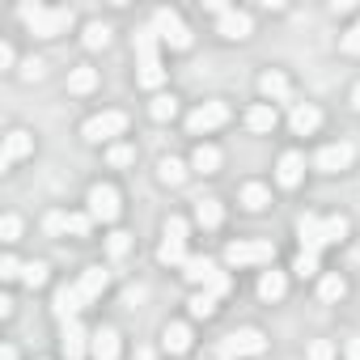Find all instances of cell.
<instances>
[{
  "label": "cell",
  "mask_w": 360,
  "mask_h": 360,
  "mask_svg": "<svg viewBox=\"0 0 360 360\" xmlns=\"http://www.w3.org/2000/svg\"><path fill=\"white\" fill-rule=\"evenodd\" d=\"M22 22L39 39H56L72 26V9H43V5H22Z\"/></svg>",
  "instance_id": "obj_1"
},
{
  "label": "cell",
  "mask_w": 360,
  "mask_h": 360,
  "mask_svg": "<svg viewBox=\"0 0 360 360\" xmlns=\"http://www.w3.org/2000/svg\"><path fill=\"white\" fill-rule=\"evenodd\" d=\"M276 259V246L271 242H229L225 246V263L229 267H263Z\"/></svg>",
  "instance_id": "obj_2"
},
{
  "label": "cell",
  "mask_w": 360,
  "mask_h": 360,
  "mask_svg": "<svg viewBox=\"0 0 360 360\" xmlns=\"http://www.w3.org/2000/svg\"><path fill=\"white\" fill-rule=\"evenodd\" d=\"M153 30H157L174 51H187V47H191V30L183 26V18H178L174 9H157V13H153Z\"/></svg>",
  "instance_id": "obj_3"
},
{
  "label": "cell",
  "mask_w": 360,
  "mask_h": 360,
  "mask_svg": "<svg viewBox=\"0 0 360 360\" xmlns=\"http://www.w3.org/2000/svg\"><path fill=\"white\" fill-rule=\"evenodd\" d=\"M119 212H123V204H119V191H115L110 183L89 187V217H94V221L110 225V221H119Z\"/></svg>",
  "instance_id": "obj_4"
},
{
  "label": "cell",
  "mask_w": 360,
  "mask_h": 360,
  "mask_svg": "<svg viewBox=\"0 0 360 360\" xmlns=\"http://www.w3.org/2000/svg\"><path fill=\"white\" fill-rule=\"evenodd\" d=\"M221 352H225V356H263V352H267V339H263V330H255V326H242V330L225 335Z\"/></svg>",
  "instance_id": "obj_5"
},
{
  "label": "cell",
  "mask_w": 360,
  "mask_h": 360,
  "mask_svg": "<svg viewBox=\"0 0 360 360\" xmlns=\"http://www.w3.org/2000/svg\"><path fill=\"white\" fill-rule=\"evenodd\" d=\"M123 127H127L123 110H102L85 123V140H115V136H123Z\"/></svg>",
  "instance_id": "obj_6"
},
{
  "label": "cell",
  "mask_w": 360,
  "mask_h": 360,
  "mask_svg": "<svg viewBox=\"0 0 360 360\" xmlns=\"http://www.w3.org/2000/svg\"><path fill=\"white\" fill-rule=\"evenodd\" d=\"M225 119H229V106H225V102H204L200 110H191V115H187V131H191V136H200V131L221 127Z\"/></svg>",
  "instance_id": "obj_7"
},
{
  "label": "cell",
  "mask_w": 360,
  "mask_h": 360,
  "mask_svg": "<svg viewBox=\"0 0 360 360\" xmlns=\"http://www.w3.org/2000/svg\"><path fill=\"white\" fill-rule=\"evenodd\" d=\"M352 157H356V148H352L347 140H339V144H326V148L314 157V165H318L322 174H339V169L352 165Z\"/></svg>",
  "instance_id": "obj_8"
},
{
  "label": "cell",
  "mask_w": 360,
  "mask_h": 360,
  "mask_svg": "<svg viewBox=\"0 0 360 360\" xmlns=\"http://www.w3.org/2000/svg\"><path fill=\"white\" fill-rule=\"evenodd\" d=\"M34 153V136L30 131H9L5 136V153H0V169H13L22 157Z\"/></svg>",
  "instance_id": "obj_9"
},
{
  "label": "cell",
  "mask_w": 360,
  "mask_h": 360,
  "mask_svg": "<svg viewBox=\"0 0 360 360\" xmlns=\"http://www.w3.org/2000/svg\"><path fill=\"white\" fill-rule=\"evenodd\" d=\"M297 233H301V250H314V255H318V250L326 246V225H322L314 212H305V217L297 221Z\"/></svg>",
  "instance_id": "obj_10"
},
{
  "label": "cell",
  "mask_w": 360,
  "mask_h": 360,
  "mask_svg": "<svg viewBox=\"0 0 360 360\" xmlns=\"http://www.w3.org/2000/svg\"><path fill=\"white\" fill-rule=\"evenodd\" d=\"M89 356H94V360H119V330H115V326L94 330V339H89Z\"/></svg>",
  "instance_id": "obj_11"
},
{
  "label": "cell",
  "mask_w": 360,
  "mask_h": 360,
  "mask_svg": "<svg viewBox=\"0 0 360 360\" xmlns=\"http://www.w3.org/2000/svg\"><path fill=\"white\" fill-rule=\"evenodd\" d=\"M161 347H165L169 356L191 352V326H187V322H169V326L161 330Z\"/></svg>",
  "instance_id": "obj_12"
},
{
  "label": "cell",
  "mask_w": 360,
  "mask_h": 360,
  "mask_svg": "<svg viewBox=\"0 0 360 360\" xmlns=\"http://www.w3.org/2000/svg\"><path fill=\"white\" fill-rule=\"evenodd\" d=\"M89 339H94V335H89L81 322H64V356H68V360H81V356L89 352Z\"/></svg>",
  "instance_id": "obj_13"
},
{
  "label": "cell",
  "mask_w": 360,
  "mask_h": 360,
  "mask_svg": "<svg viewBox=\"0 0 360 360\" xmlns=\"http://www.w3.org/2000/svg\"><path fill=\"white\" fill-rule=\"evenodd\" d=\"M301 174H305V157H301V153H284L280 165H276V183H280V187H297Z\"/></svg>",
  "instance_id": "obj_14"
},
{
  "label": "cell",
  "mask_w": 360,
  "mask_h": 360,
  "mask_svg": "<svg viewBox=\"0 0 360 360\" xmlns=\"http://www.w3.org/2000/svg\"><path fill=\"white\" fill-rule=\"evenodd\" d=\"M217 30H221L225 39H250L255 22H250V13H242V9H229V13L217 22Z\"/></svg>",
  "instance_id": "obj_15"
},
{
  "label": "cell",
  "mask_w": 360,
  "mask_h": 360,
  "mask_svg": "<svg viewBox=\"0 0 360 360\" xmlns=\"http://www.w3.org/2000/svg\"><path fill=\"white\" fill-rule=\"evenodd\" d=\"M106 284H110V276H106L102 267H85L81 280H77V292H81L85 301H98V297L106 292Z\"/></svg>",
  "instance_id": "obj_16"
},
{
  "label": "cell",
  "mask_w": 360,
  "mask_h": 360,
  "mask_svg": "<svg viewBox=\"0 0 360 360\" xmlns=\"http://www.w3.org/2000/svg\"><path fill=\"white\" fill-rule=\"evenodd\" d=\"M276 123H280V115H276L271 102H259V106L246 110V127H250V131H271Z\"/></svg>",
  "instance_id": "obj_17"
},
{
  "label": "cell",
  "mask_w": 360,
  "mask_h": 360,
  "mask_svg": "<svg viewBox=\"0 0 360 360\" xmlns=\"http://www.w3.org/2000/svg\"><path fill=\"white\" fill-rule=\"evenodd\" d=\"M183 276H187L191 284H208V280L217 276V263H212L208 255H191V259L183 263Z\"/></svg>",
  "instance_id": "obj_18"
},
{
  "label": "cell",
  "mask_w": 360,
  "mask_h": 360,
  "mask_svg": "<svg viewBox=\"0 0 360 360\" xmlns=\"http://www.w3.org/2000/svg\"><path fill=\"white\" fill-rule=\"evenodd\" d=\"M81 301H85V297H81L77 288H68V284H64V288H56V314H60V322H77Z\"/></svg>",
  "instance_id": "obj_19"
},
{
  "label": "cell",
  "mask_w": 360,
  "mask_h": 360,
  "mask_svg": "<svg viewBox=\"0 0 360 360\" xmlns=\"http://www.w3.org/2000/svg\"><path fill=\"white\" fill-rule=\"evenodd\" d=\"M318 123H322V110H318V106L301 102V106L292 110V131H297V136H309V131H318Z\"/></svg>",
  "instance_id": "obj_20"
},
{
  "label": "cell",
  "mask_w": 360,
  "mask_h": 360,
  "mask_svg": "<svg viewBox=\"0 0 360 360\" xmlns=\"http://www.w3.org/2000/svg\"><path fill=\"white\" fill-rule=\"evenodd\" d=\"M191 169H200V174H217V169H221V148H217V144H200V148L191 153Z\"/></svg>",
  "instance_id": "obj_21"
},
{
  "label": "cell",
  "mask_w": 360,
  "mask_h": 360,
  "mask_svg": "<svg viewBox=\"0 0 360 360\" xmlns=\"http://www.w3.org/2000/svg\"><path fill=\"white\" fill-rule=\"evenodd\" d=\"M221 221H225L221 200H200V204H195V225H200V229H217Z\"/></svg>",
  "instance_id": "obj_22"
},
{
  "label": "cell",
  "mask_w": 360,
  "mask_h": 360,
  "mask_svg": "<svg viewBox=\"0 0 360 360\" xmlns=\"http://www.w3.org/2000/svg\"><path fill=\"white\" fill-rule=\"evenodd\" d=\"M284 292H288L284 271H263V276H259V297H263V301H280Z\"/></svg>",
  "instance_id": "obj_23"
},
{
  "label": "cell",
  "mask_w": 360,
  "mask_h": 360,
  "mask_svg": "<svg viewBox=\"0 0 360 360\" xmlns=\"http://www.w3.org/2000/svg\"><path fill=\"white\" fill-rule=\"evenodd\" d=\"M259 89H263V98L280 102V98H288V77L271 68V72H263V77H259Z\"/></svg>",
  "instance_id": "obj_24"
},
{
  "label": "cell",
  "mask_w": 360,
  "mask_h": 360,
  "mask_svg": "<svg viewBox=\"0 0 360 360\" xmlns=\"http://www.w3.org/2000/svg\"><path fill=\"white\" fill-rule=\"evenodd\" d=\"M157 30L153 26H144V30H136V56H140V64H153L157 60Z\"/></svg>",
  "instance_id": "obj_25"
},
{
  "label": "cell",
  "mask_w": 360,
  "mask_h": 360,
  "mask_svg": "<svg viewBox=\"0 0 360 360\" xmlns=\"http://www.w3.org/2000/svg\"><path fill=\"white\" fill-rule=\"evenodd\" d=\"M271 204V191L263 187V183H246L242 187V208H250V212H263Z\"/></svg>",
  "instance_id": "obj_26"
},
{
  "label": "cell",
  "mask_w": 360,
  "mask_h": 360,
  "mask_svg": "<svg viewBox=\"0 0 360 360\" xmlns=\"http://www.w3.org/2000/svg\"><path fill=\"white\" fill-rule=\"evenodd\" d=\"M157 259H161V263H165V267H183V263H187V259H191V255H187V250H183V242H169V238H165V242H161V246H157Z\"/></svg>",
  "instance_id": "obj_27"
},
{
  "label": "cell",
  "mask_w": 360,
  "mask_h": 360,
  "mask_svg": "<svg viewBox=\"0 0 360 360\" xmlns=\"http://www.w3.org/2000/svg\"><path fill=\"white\" fill-rule=\"evenodd\" d=\"M157 178H161V183H169V187H178V183L187 178V165L178 161V157H165V161L157 165Z\"/></svg>",
  "instance_id": "obj_28"
},
{
  "label": "cell",
  "mask_w": 360,
  "mask_h": 360,
  "mask_svg": "<svg viewBox=\"0 0 360 360\" xmlns=\"http://www.w3.org/2000/svg\"><path fill=\"white\" fill-rule=\"evenodd\" d=\"M136 81H140V89H157V85L165 81V68H161V60H153V64H140Z\"/></svg>",
  "instance_id": "obj_29"
},
{
  "label": "cell",
  "mask_w": 360,
  "mask_h": 360,
  "mask_svg": "<svg viewBox=\"0 0 360 360\" xmlns=\"http://www.w3.org/2000/svg\"><path fill=\"white\" fill-rule=\"evenodd\" d=\"M98 85V72L94 68H72V77H68V94H89Z\"/></svg>",
  "instance_id": "obj_30"
},
{
  "label": "cell",
  "mask_w": 360,
  "mask_h": 360,
  "mask_svg": "<svg viewBox=\"0 0 360 360\" xmlns=\"http://www.w3.org/2000/svg\"><path fill=\"white\" fill-rule=\"evenodd\" d=\"M343 292H347L343 276H322V284H318V297L322 301H343Z\"/></svg>",
  "instance_id": "obj_31"
},
{
  "label": "cell",
  "mask_w": 360,
  "mask_h": 360,
  "mask_svg": "<svg viewBox=\"0 0 360 360\" xmlns=\"http://www.w3.org/2000/svg\"><path fill=\"white\" fill-rule=\"evenodd\" d=\"M106 43H110V26L89 22V26H85V47H89V51H98V47H106Z\"/></svg>",
  "instance_id": "obj_32"
},
{
  "label": "cell",
  "mask_w": 360,
  "mask_h": 360,
  "mask_svg": "<svg viewBox=\"0 0 360 360\" xmlns=\"http://www.w3.org/2000/svg\"><path fill=\"white\" fill-rule=\"evenodd\" d=\"M148 115H153L157 123H165V119H174V115H178V102H174L169 94H161V98H153V106H148Z\"/></svg>",
  "instance_id": "obj_33"
},
{
  "label": "cell",
  "mask_w": 360,
  "mask_h": 360,
  "mask_svg": "<svg viewBox=\"0 0 360 360\" xmlns=\"http://www.w3.org/2000/svg\"><path fill=\"white\" fill-rule=\"evenodd\" d=\"M106 161H110L115 169H123V165H131V161H136V148H131V144H110Z\"/></svg>",
  "instance_id": "obj_34"
},
{
  "label": "cell",
  "mask_w": 360,
  "mask_h": 360,
  "mask_svg": "<svg viewBox=\"0 0 360 360\" xmlns=\"http://www.w3.org/2000/svg\"><path fill=\"white\" fill-rule=\"evenodd\" d=\"M89 229H94V217L89 212H68V233L72 238H89Z\"/></svg>",
  "instance_id": "obj_35"
},
{
  "label": "cell",
  "mask_w": 360,
  "mask_h": 360,
  "mask_svg": "<svg viewBox=\"0 0 360 360\" xmlns=\"http://www.w3.org/2000/svg\"><path fill=\"white\" fill-rule=\"evenodd\" d=\"M106 250H110L115 259H123V255L131 250V233H123V229H115V233L106 238Z\"/></svg>",
  "instance_id": "obj_36"
},
{
  "label": "cell",
  "mask_w": 360,
  "mask_h": 360,
  "mask_svg": "<svg viewBox=\"0 0 360 360\" xmlns=\"http://www.w3.org/2000/svg\"><path fill=\"white\" fill-rule=\"evenodd\" d=\"M191 314H195V318H212V314H217V297L195 292V297H191Z\"/></svg>",
  "instance_id": "obj_37"
},
{
  "label": "cell",
  "mask_w": 360,
  "mask_h": 360,
  "mask_svg": "<svg viewBox=\"0 0 360 360\" xmlns=\"http://www.w3.org/2000/svg\"><path fill=\"white\" fill-rule=\"evenodd\" d=\"M326 242H343L347 238V217H326Z\"/></svg>",
  "instance_id": "obj_38"
},
{
  "label": "cell",
  "mask_w": 360,
  "mask_h": 360,
  "mask_svg": "<svg viewBox=\"0 0 360 360\" xmlns=\"http://www.w3.org/2000/svg\"><path fill=\"white\" fill-rule=\"evenodd\" d=\"M292 271H297V276H314V271H318V255H314V250H301V255L292 259Z\"/></svg>",
  "instance_id": "obj_39"
},
{
  "label": "cell",
  "mask_w": 360,
  "mask_h": 360,
  "mask_svg": "<svg viewBox=\"0 0 360 360\" xmlns=\"http://www.w3.org/2000/svg\"><path fill=\"white\" fill-rule=\"evenodd\" d=\"M22 280H26L30 288H43V284H47V263H30V267L22 271Z\"/></svg>",
  "instance_id": "obj_40"
},
{
  "label": "cell",
  "mask_w": 360,
  "mask_h": 360,
  "mask_svg": "<svg viewBox=\"0 0 360 360\" xmlns=\"http://www.w3.org/2000/svg\"><path fill=\"white\" fill-rule=\"evenodd\" d=\"M165 238H169V242H187V221H183V217H169V221H165Z\"/></svg>",
  "instance_id": "obj_41"
},
{
  "label": "cell",
  "mask_w": 360,
  "mask_h": 360,
  "mask_svg": "<svg viewBox=\"0 0 360 360\" xmlns=\"http://www.w3.org/2000/svg\"><path fill=\"white\" fill-rule=\"evenodd\" d=\"M43 229H47L51 238H60V233H68V217H64V212H47V221H43Z\"/></svg>",
  "instance_id": "obj_42"
},
{
  "label": "cell",
  "mask_w": 360,
  "mask_h": 360,
  "mask_svg": "<svg viewBox=\"0 0 360 360\" xmlns=\"http://www.w3.org/2000/svg\"><path fill=\"white\" fill-rule=\"evenodd\" d=\"M309 360H335V343L330 339H314L309 343Z\"/></svg>",
  "instance_id": "obj_43"
},
{
  "label": "cell",
  "mask_w": 360,
  "mask_h": 360,
  "mask_svg": "<svg viewBox=\"0 0 360 360\" xmlns=\"http://www.w3.org/2000/svg\"><path fill=\"white\" fill-rule=\"evenodd\" d=\"M204 292H208V297H225V292H229V276H225V271H217V276L204 284Z\"/></svg>",
  "instance_id": "obj_44"
},
{
  "label": "cell",
  "mask_w": 360,
  "mask_h": 360,
  "mask_svg": "<svg viewBox=\"0 0 360 360\" xmlns=\"http://www.w3.org/2000/svg\"><path fill=\"white\" fill-rule=\"evenodd\" d=\"M22 271H26V267H22L13 255H5V259H0V280H18Z\"/></svg>",
  "instance_id": "obj_45"
},
{
  "label": "cell",
  "mask_w": 360,
  "mask_h": 360,
  "mask_svg": "<svg viewBox=\"0 0 360 360\" xmlns=\"http://www.w3.org/2000/svg\"><path fill=\"white\" fill-rule=\"evenodd\" d=\"M339 47H343L347 56H360V22H356V26L343 34V43H339Z\"/></svg>",
  "instance_id": "obj_46"
},
{
  "label": "cell",
  "mask_w": 360,
  "mask_h": 360,
  "mask_svg": "<svg viewBox=\"0 0 360 360\" xmlns=\"http://www.w3.org/2000/svg\"><path fill=\"white\" fill-rule=\"evenodd\" d=\"M0 233H5V242H18V233H22V221H18V217H5V221H0Z\"/></svg>",
  "instance_id": "obj_47"
},
{
  "label": "cell",
  "mask_w": 360,
  "mask_h": 360,
  "mask_svg": "<svg viewBox=\"0 0 360 360\" xmlns=\"http://www.w3.org/2000/svg\"><path fill=\"white\" fill-rule=\"evenodd\" d=\"M22 77H26V81H39V77H43V60H30V64L22 68Z\"/></svg>",
  "instance_id": "obj_48"
},
{
  "label": "cell",
  "mask_w": 360,
  "mask_h": 360,
  "mask_svg": "<svg viewBox=\"0 0 360 360\" xmlns=\"http://www.w3.org/2000/svg\"><path fill=\"white\" fill-rule=\"evenodd\" d=\"M343 356H347V360H360V335H352V339L343 343Z\"/></svg>",
  "instance_id": "obj_49"
},
{
  "label": "cell",
  "mask_w": 360,
  "mask_h": 360,
  "mask_svg": "<svg viewBox=\"0 0 360 360\" xmlns=\"http://www.w3.org/2000/svg\"><path fill=\"white\" fill-rule=\"evenodd\" d=\"M13 64V47L9 43H0V68H9Z\"/></svg>",
  "instance_id": "obj_50"
},
{
  "label": "cell",
  "mask_w": 360,
  "mask_h": 360,
  "mask_svg": "<svg viewBox=\"0 0 360 360\" xmlns=\"http://www.w3.org/2000/svg\"><path fill=\"white\" fill-rule=\"evenodd\" d=\"M0 360H18V352H13V347L5 343V347H0Z\"/></svg>",
  "instance_id": "obj_51"
},
{
  "label": "cell",
  "mask_w": 360,
  "mask_h": 360,
  "mask_svg": "<svg viewBox=\"0 0 360 360\" xmlns=\"http://www.w3.org/2000/svg\"><path fill=\"white\" fill-rule=\"evenodd\" d=\"M352 106H356V110H360V85H356V89H352Z\"/></svg>",
  "instance_id": "obj_52"
}]
</instances>
